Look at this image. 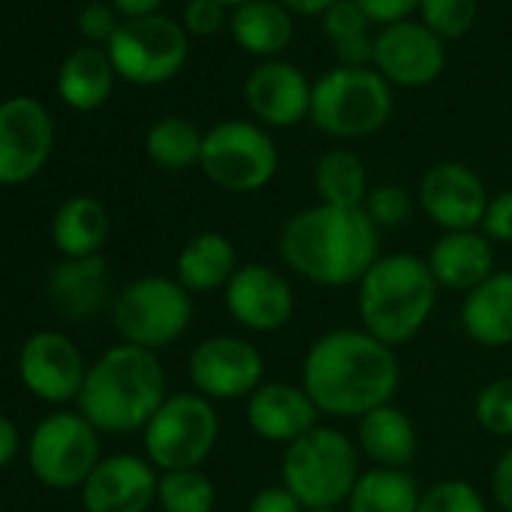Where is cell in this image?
<instances>
[{"mask_svg": "<svg viewBox=\"0 0 512 512\" xmlns=\"http://www.w3.org/2000/svg\"><path fill=\"white\" fill-rule=\"evenodd\" d=\"M302 386L320 416L362 419L392 404L401 386V365L395 350L365 329H332L305 353Z\"/></svg>", "mask_w": 512, "mask_h": 512, "instance_id": "obj_1", "label": "cell"}, {"mask_svg": "<svg viewBox=\"0 0 512 512\" xmlns=\"http://www.w3.org/2000/svg\"><path fill=\"white\" fill-rule=\"evenodd\" d=\"M278 250L293 275L317 287H359L380 260V229L365 208L317 202L284 223Z\"/></svg>", "mask_w": 512, "mask_h": 512, "instance_id": "obj_2", "label": "cell"}, {"mask_svg": "<svg viewBox=\"0 0 512 512\" xmlns=\"http://www.w3.org/2000/svg\"><path fill=\"white\" fill-rule=\"evenodd\" d=\"M169 398L166 371L157 353L118 344L106 350L85 377L79 392V413L106 434L145 431L154 413Z\"/></svg>", "mask_w": 512, "mask_h": 512, "instance_id": "obj_3", "label": "cell"}, {"mask_svg": "<svg viewBox=\"0 0 512 512\" xmlns=\"http://www.w3.org/2000/svg\"><path fill=\"white\" fill-rule=\"evenodd\" d=\"M437 281L422 256L389 253L359 281V320L386 347L413 341L437 308Z\"/></svg>", "mask_w": 512, "mask_h": 512, "instance_id": "obj_4", "label": "cell"}, {"mask_svg": "<svg viewBox=\"0 0 512 512\" xmlns=\"http://www.w3.org/2000/svg\"><path fill=\"white\" fill-rule=\"evenodd\" d=\"M362 476V452L356 440L332 425H317L305 437L284 446L281 485L305 509L344 506Z\"/></svg>", "mask_w": 512, "mask_h": 512, "instance_id": "obj_5", "label": "cell"}, {"mask_svg": "<svg viewBox=\"0 0 512 512\" xmlns=\"http://www.w3.org/2000/svg\"><path fill=\"white\" fill-rule=\"evenodd\" d=\"M392 115L389 82L368 67H338L314 85L311 121L338 139H362L386 127Z\"/></svg>", "mask_w": 512, "mask_h": 512, "instance_id": "obj_6", "label": "cell"}, {"mask_svg": "<svg viewBox=\"0 0 512 512\" xmlns=\"http://www.w3.org/2000/svg\"><path fill=\"white\" fill-rule=\"evenodd\" d=\"M112 323L124 344L163 350L184 338L193 323V296L163 275H148L127 284L112 302Z\"/></svg>", "mask_w": 512, "mask_h": 512, "instance_id": "obj_7", "label": "cell"}, {"mask_svg": "<svg viewBox=\"0 0 512 512\" xmlns=\"http://www.w3.org/2000/svg\"><path fill=\"white\" fill-rule=\"evenodd\" d=\"M142 434L145 458L160 473L202 467L220 440V416L214 401L199 392H175L163 401Z\"/></svg>", "mask_w": 512, "mask_h": 512, "instance_id": "obj_8", "label": "cell"}, {"mask_svg": "<svg viewBox=\"0 0 512 512\" xmlns=\"http://www.w3.org/2000/svg\"><path fill=\"white\" fill-rule=\"evenodd\" d=\"M199 169L226 193H256L278 175V148L260 124L220 121L202 139Z\"/></svg>", "mask_w": 512, "mask_h": 512, "instance_id": "obj_9", "label": "cell"}, {"mask_svg": "<svg viewBox=\"0 0 512 512\" xmlns=\"http://www.w3.org/2000/svg\"><path fill=\"white\" fill-rule=\"evenodd\" d=\"M100 461V431L82 413H52L28 440L31 473L58 491L82 488Z\"/></svg>", "mask_w": 512, "mask_h": 512, "instance_id": "obj_10", "label": "cell"}, {"mask_svg": "<svg viewBox=\"0 0 512 512\" xmlns=\"http://www.w3.org/2000/svg\"><path fill=\"white\" fill-rule=\"evenodd\" d=\"M187 34L166 16L124 19L109 40L106 55L115 73L133 85H160L181 73L187 61Z\"/></svg>", "mask_w": 512, "mask_h": 512, "instance_id": "obj_11", "label": "cell"}, {"mask_svg": "<svg viewBox=\"0 0 512 512\" xmlns=\"http://www.w3.org/2000/svg\"><path fill=\"white\" fill-rule=\"evenodd\" d=\"M187 374L208 401H241L266 383V359L238 335H214L193 347Z\"/></svg>", "mask_w": 512, "mask_h": 512, "instance_id": "obj_12", "label": "cell"}, {"mask_svg": "<svg viewBox=\"0 0 512 512\" xmlns=\"http://www.w3.org/2000/svg\"><path fill=\"white\" fill-rule=\"evenodd\" d=\"M55 148V121L34 97L0 103V187L31 181Z\"/></svg>", "mask_w": 512, "mask_h": 512, "instance_id": "obj_13", "label": "cell"}, {"mask_svg": "<svg viewBox=\"0 0 512 512\" xmlns=\"http://www.w3.org/2000/svg\"><path fill=\"white\" fill-rule=\"evenodd\" d=\"M229 317L256 335H269L284 329L296 314V293L290 281L269 269L266 263H244L223 290Z\"/></svg>", "mask_w": 512, "mask_h": 512, "instance_id": "obj_14", "label": "cell"}, {"mask_svg": "<svg viewBox=\"0 0 512 512\" xmlns=\"http://www.w3.org/2000/svg\"><path fill=\"white\" fill-rule=\"evenodd\" d=\"M488 199L482 178L464 163H437L419 181V208L443 232L479 229Z\"/></svg>", "mask_w": 512, "mask_h": 512, "instance_id": "obj_15", "label": "cell"}, {"mask_svg": "<svg viewBox=\"0 0 512 512\" xmlns=\"http://www.w3.org/2000/svg\"><path fill=\"white\" fill-rule=\"evenodd\" d=\"M19 374L31 395L49 404H64L79 398L88 368L79 347L64 332L43 329L22 344Z\"/></svg>", "mask_w": 512, "mask_h": 512, "instance_id": "obj_16", "label": "cell"}, {"mask_svg": "<svg viewBox=\"0 0 512 512\" xmlns=\"http://www.w3.org/2000/svg\"><path fill=\"white\" fill-rule=\"evenodd\" d=\"M377 73L401 88H425L440 79L446 67V49L437 34L416 22H398L374 40Z\"/></svg>", "mask_w": 512, "mask_h": 512, "instance_id": "obj_17", "label": "cell"}, {"mask_svg": "<svg viewBox=\"0 0 512 512\" xmlns=\"http://www.w3.org/2000/svg\"><path fill=\"white\" fill-rule=\"evenodd\" d=\"M157 467L133 452L103 458L82 485L88 512H148L157 500Z\"/></svg>", "mask_w": 512, "mask_h": 512, "instance_id": "obj_18", "label": "cell"}, {"mask_svg": "<svg viewBox=\"0 0 512 512\" xmlns=\"http://www.w3.org/2000/svg\"><path fill=\"white\" fill-rule=\"evenodd\" d=\"M314 85L287 61L260 64L244 82V100L256 121L269 127H296L311 118Z\"/></svg>", "mask_w": 512, "mask_h": 512, "instance_id": "obj_19", "label": "cell"}, {"mask_svg": "<svg viewBox=\"0 0 512 512\" xmlns=\"http://www.w3.org/2000/svg\"><path fill=\"white\" fill-rule=\"evenodd\" d=\"M247 425L256 437L290 446L320 425V410L302 383L266 380L247 398Z\"/></svg>", "mask_w": 512, "mask_h": 512, "instance_id": "obj_20", "label": "cell"}, {"mask_svg": "<svg viewBox=\"0 0 512 512\" xmlns=\"http://www.w3.org/2000/svg\"><path fill=\"white\" fill-rule=\"evenodd\" d=\"M425 263L440 290H452V293H464V296L497 272L494 269V244L479 229L443 232L431 244Z\"/></svg>", "mask_w": 512, "mask_h": 512, "instance_id": "obj_21", "label": "cell"}, {"mask_svg": "<svg viewBox=\"0 0 512 512\" xmlns=\"http://www.w3.org/2000/svg\"><path fill=\"white\" fill-rule=\"evenodd\" d=\"M109 263L106 256L64 260L49 275V299L67 320H91L109 302Z\"/></svg>", "mask_w": 512, "mask_h": 512, "instance_id": "obj_22", "label": "cell"}, {"mask_svg": "<svg viewBox=\"0 0 512 512\" xmlns=\"http://www.w3.org/2000/svg\"><path fill=\"white\" fill-rule=\"evenodd\" d=\"M461 329L473 344L485 350L512 344V269L494 272L464 296Z\"/></svg>", "mask_w": 512, "mask_h": 512, "instance_id": "obj_23", "label": "cell"}, {"mask_svg": "<svg viewBox=\"0 0 512 512\" xmlns=\"http://www.w3.org/2000/svg\"><path fill=\"white\" fill-rule=\"evenodd\" d=\"M356 446L371 461V467L407 470L410 461L416 458L419 437H416L413 419L401 407L383 404L359 419Z\"/></svg>", "mask_w": 512, "mask_h": 512, "instance_id": "obj_24", "label": "cell"}, {"mask_svg": "<svg viewBox=\"0 0 512 512\" xmlns=\"http://www.w3.org/2000/svg\"><path fill=\"white\" fill-rule=\"evenodd\" d=\"M238 266H241L238 250L223 232H199L178 253L175 281L190 296L214 293V290H226Z\"/></svg>", "mask_w": 512, "mask_h": 512, "instance_id": "obj_25", "label": "cell"}, {"mask_svg": "<svg viewBox=\"0 0 512 512\" xmlns=\"http://www.w3.org/2000/svg\"><path fill=\"white\" fill-rule=\"evenodd\" d=\"M115 67L109 55L97 46L76 49L58 70V94L76 112L100 109L115 88Z\"/></svg>", "mask_w": 512, "mask_h": 512, "instance_id": "obj_26", "label": "cell"}, {"mask_svg": "<svg viewBox=\"0 0 512 512\" xmlns=\"http://www.w3.org/2000/svg\"><path fill=\"white\" fill-rule=\"evenodd\" d=\"M55 247L67 260H82V256H100L109 238V211L94 196H70L61 202L52 220Z\"/></svg>", "mask_w": 512, "mask_h": 512, "instance_id": "obj_27", "label": "cell"}, {"mask_svg": "<svg viewBox=\"0 0 512 512\" xmlns=\"http://www.w3.org/2000/svg\"><path fill=\"white\" fill-rule=\"evenodd\" d=\"M229 31L244 52L269 58L290 46L293 16L284 4H275V0H247V4L232 10Z\"/></svg>", "mask_w": 512, "mask_h": 512, "instance_id": "obj_28", "label": "cell"}, {"mask_svg": "<svg viewBox=\"0 0 512 512\" xmlns=\"http://www.w3.org/2000/svg\"><path fill=\"white\" fill-rule=\"evenodd\" d=\"M422 488L410 470L368 467L362 470L353 494L347 497V512H419Z\"/></svg>", "mask_w": 512, "mask_h": 512, "instance_id": "obj_29", "label": "cell"}, {"mask_svg": "<svg viewBox=\"0 0 512 512\" xmlns=\"http://www.w3.org/2000/svg\"><path fill=\"white\" fill-rule=\"evenodd\" d=\"M314 187L320 193V202L338 208H362L371 193L365 163L347 148H332L317 160Z\"/></svg>", "mask_w": 512, "mask_h": 512, "instance_id": "obj_30", "label": "cell"}, {"mask_svg": "<svg viewBox=\"0 0 512 512\" xmlns=\"http://www.w3.org/2000/svg\"><path fill=\"white\" fill-rule=\"evenodd\" d=\"M202 139L199 127L187 118H160L148 136H145V151L151 163H157L166 172H184L190 166H199L202 157Z\"/></svg>", "mask_w": 512, "mask_h": 512, "instance_id": "obj_31", "label": "cell"}, {"mask_svg": "<svg viewBox=\"0 0 512 512\" xmlns=\"http://www.w3.org/2000/svg\"><path fill=\"white\" fill-rule=\"evenodd\" d=\"M157 503L163 512H214L217 488L202 467L160 473Z\"/></svg>", "mask_w": 512, "mask_h": 512, "instance_id": "obj_32", "label": "cell"}, {"mask_svg": "<svg viewBox=\"0 0 512 512\" xmlns=\"http://www.w3.org/2000/svg\"><path fill=\"white\" fill-rule=\"evenodd\" d=\"M479 0H419L422 25L440 40L464 37L476 22Z\"/></svg>", "mask_w": 512, "mask_h": 512, "instance_id": "obj_33", "label": "cell"}, {"mask_svg": "<svg viewBox=\"0 0 512 512\" xmlns=\"http://www.w3.org/2000/svg\"><path fill=\"white\" fill-rule=\"evenodd\" d=\"M473 416L482 431L494 437H512V377H497L479 389Z\"/></svg>", "mask_w": 512, "mask_h": 512, "instance_id": "obj_34", "label": "cell"}, {"mask_svg": "<svg viewBox=\"0 0 512 512\" xmlns=\"http://www.w3.org/2000/svg\"><path fill=\"white\" fill-rule=\"evenodd\" d=\"M419 512H488L482 491L467 479H440L422 491Z\"/></svg>", "mask_w": 512, "mask_h": 512, "instance_id": "obj_35", "label": "cell"}, {"mask_svg": "<svg viewBox=\"0 0 512 512\" xmlns=\"http://www.w3.org/2000/svg\"><path fill=\"white\" fill-rule=\"evenodd\" d=\"M362 208L374 220L377 229H398V226H404L410 220L413 196L401 184H380V187H371Z\"/></svg>", "mask_w": 512, "mask_h": 512, "instance_id": "obj_36", "label": "cell"}, {"mask_svg": "<svg viewBox=\"0 0 512 512\" xmlns=\"http://www.w3.org/2000/svg\"><path fill=\"white\" fill-rule=\"evenodd\" d=\"M368 25H371V19L359 7V0H338V4H332L323 13V28L332 37V43L347 40V37H359L368 31Z\"/></svg>", "mask_w": 512, "mask_h": 512, "instance_id": "obj_37", "label": "cell"}, {"mask_svg": "<svg viewBox=\"0 0 512 512\" xmlns=\"http://www.w3.org/2000/svg\"><path fill=\"white\" fill-rule=\"evenodd\" d=\"M479 232L491 244H512V190H503L488 199Z\"/></svg>", "mask_w": 512, "mask_h": 512, "instance_id": "obj_38", "label": "cell"}, {"mask_svg": "<svg viewBox=\"0 0 512 512\" xmlns=\"http://www.w3.org/2000/svg\"><path fill=\"white\" fill-rule=\"evenodd\" d=\"M226 22V7L220 0H190L184 10V28L193 37H214Z\"/></svg>", "mask_w": 512, "mask_h": 512, "instance_id": "obj_39", "label": "cell"}, {"mask_svg": "<svg viewBox=\"0 0 512 512\" xmlns=\"http://www.w3.org/2000/svg\"><path fill=\"white\" fill-rule=\"evenodd\" d=\"M121 22L115 16V7H106V4H88L82 7L79 13V34L91 43H106L118 34Z\"/></svg>", "mask_w": 512, "mask_h": 512, "instance_id": "obj_40", "label": "cell"}, {"mask_svg": "<svg viewBox=\"0 0 512 512\" xmlns=\"http://www.w3.org/2000/svg\"><path fill=\"white\" fill-rule=\"evenodd\" d=\"M359 7L365 10V16L383 28L407 22V16L413 10H419V0H359Z\"/></svg>", "mask_w": 512, "mask_h": 512, "instance_id": "obj_41", "label": "cell"}, {"mask_svg": "<svg viewBox=\"0 0 512 512\" xmlns=\"http://www.w3.org/2000/svg\"><path fill=\"white\" fill-rule=\"evenodd\" d=\"M247 512H305V506L284 485H266L250 497Z\"/></svg>", "mask_w": 512, "mask_h": 512, "instance_id": "obj_42", "label": "cell"}, {"mask_svg": "<svg viewBox=\"0 0 512 512\" xmlns=\"http://www.w3.org/2000/svg\"><path fill=\"white\" fill-rule=\"evenodd\" d=\"M491 497L503 512H512V443L500 452L491 470Z\"/></svg>", "mask_w": 512, "mask_h": 512, "instance_id": "obj_43", "label": "cell"}, {"mask_svg": "<svg viewBox=\"0 0 512 512\" xmlns=\"http://www.w3.org/2000/svg\"><path fill=\"white\" fill-rule=\"evenodd\" d=\"M335 55H338L341 67H365V64H374V40H368V34L347 37V40H335Z\"/></svg>", "mask_w": 512, "mask_h": 512, "instance_id": "obj_44", "label": "cell"}, {"mask_svg": "<svg viewBox=\"0 0 512 512\" xmlns=\"http://www.w3.org/2000/svg\"><path fill=\"white\" fill-rule=\"evenodd\" d=\"M19 455V428L10 416L0 413V470Z\"/></svg>", "mask_w": 512, "mask_h": 512, "instance_id": "obj_45", "label": "cell"}, {"mask_svg": "<svg viewBox=\"0 0 512 512\" xmlns=\"http://www.w3.org/2000/svg\"><path fill=\"white\" fill-rule=\"evenodd\" d=\"M112 7L124 19H145V16H157L160 0H112Z\"/></svg>", "mask_w": 512, "mask_h": 512, "instance_id": "obj_46", "label": "cell"}, {"mask_svg": "<svg viewBox=\"0 0 512 512\" xmlns=\"http://www.w3.org/2000/svg\"><path fill=\"white\" fill-rule=\"evenodd\" d=\"M281 4L302 16H323L332 4H338V0H281Z\"/></svg>", "mask_w": 512, "mask_h": 512, "instance_id": "obj_47", "label": "cell"}, {"mask_svg": "<svg viewBox=\"0 0 512 512\" xmlns=\"http://www.w3.org/2000/svg\"><path fill=\"white\" fill-rule=\"evenodd\" d=\"M223 7H241V4H247V0H220Z\"/></svg>", "mask_w": 512, "mask_h": 512, "instance_id": "obj_48", "label": "cell"}, {"mask_svg": "<svg viewBox=\"0 0 512 512\" xmlns=\"http://www.w3.org/2000/svg\"><path fill=\"white\" fill-rule=\"evenodd\" d=\"M305 512H347V509H341V506H335V509H305Z\"/></svg>", "mask_w": 512, "mask_h": 512, "instance_id": "obj_49", "label": "cell"}]
</instances>
